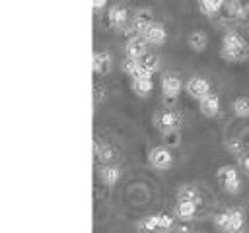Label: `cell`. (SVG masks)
<instances>
[{"label": "cell", "instance_id": "1", "mask_svg": "<svg viewBox=\"0 0 249 233\" xmlns=\"http://www.w3.org/2000/svg\"><path fill=\"white\" fill-rule=\"evenodd\" d=\"M220 56L230 62H241L249 56V45L237 31H226L222 37Z\"/></svg>", "mask_w": 249, "mask_h": 233}, {"label": "cell", "instance_id": "2", "mask_svg": "<svg viewBox=\"0 0 249 233\" xmlns=\"http://www.w3.org/2000/svg\"><path fill=\"white\" fill-rule=\"evenodd\" d=\"M214 225L224 233H241L245 227V216L239 208H226L214 216Z\"/></svg>", "mask_w": 249, "mask_h": 233}, {"label": "cell", "instance_id": "3", "mask_svg": "<svg viewBox=\"0 0 249 233\" xmlns=\"http://www.w3.org/2000/svg\"><path fill=\"white\" fill-rule=\"evenodd\" d=\"M173 225H175V217H173L171 214H165V212L146 216V217H142V219L136 223L138 231H144V233L169 231V229H173Z\"/></svg>", "mask_w": 249, "mask_h": 233}, {"label": "cell", "instance_id": "4", "mask_svg": "<svg viewBox=\"0 0 249 233\" xmlns=\"http://www.w3.org/2000/svg\"><path fill=\"white\" fill-rule=\"evenodd\" d=\"M152 122H154L156 130H160L161 134H167V132H175L179 128L181 118L173 109H160V111L154 113Z\"/></svg>", "mask_w": 249, "mask_h": 233}, {"label": "cell", "instance_id": "5", "mask_svg": "<svg viewBox=\"0 0 249 233\" xmlns=\"http://www.w3.org/2000/svg\"><path fill=\"white\" fill-rule=\"evenodd\" d=\"M216 177L220 179V183H222V186H224L226 192L237 194L241 190V177H239V173H237V169L233 165H222V167H218Z\"/></svg>", "mask_w": 249, "mask_h": 233}, {"label": "cell", "instance_id": "6", "mask_svg": "<svg viewBox=\"0 0 249 233\" xmlns=\"http://www.w3.org/2000/svg\"><path fill=\"white\" fill-rule=\"evenodd\" d=\"M183 91V82L177 74H163L161 78V95H163V101L167 105H173L177 101V97L181 95Z\"/></svg>", "mask_w": 249, "mask_h": 233}, {"label": "cell", "instance_id": "7", "mask_svg": "<svg viewBox=\"0 0 249 233\" xmlns=\"http://www.w3.org/2000/svg\"><path fill=\"white\" fill-rule=\"evenodd\" d=\"M148 163L150 167L154 169H160V171H165L173 165V155H171V150L165 148L163 144L161 146H156L148 151Z\"/></svg>", "mask_w": 249, "mask_h": 233}, {"label": "cell", "instance_id": "8", "mask_svg": "<svg viewBox=\"0 0 249 233\" xmlns=\"http://www.w3.org/2000/svg\"><path fill=\"white\" fill-rule=\"evenodd\" d=\"M185 89H187V93H189L193 99H196V101H200L202 97H206L208 93H212L210 82H208L206 78H202V76H193V78H189L187 83H185Z\"/></svg>", "mask_w": 249, "mask_h": 233}, {"label": "cell", "instance_id": "9", "mask_svg": "<svg viewBox=\"0 0 249 233\" xmlns=\"http://www.w3.org/2000/svg\"><path fill=\"white\" fill-rule=\"evenodd\" d=\"M93 155L101 165H113L119 159V150L111 144H101L99 140L93 142Z\"/></svg>", "mask_w": 249, "mask_h": 233}, {"label": "cell", "instance_id": "10", "mask_svg": "<svg viewBox=\"0 0 249 233\" xmlns=\"http://www.w3.org/2000/svg\"><path fill=\"white\" fill-rule=\"evenodd\" d=\"M146 45H148V43H146L140 35L130 37V39L126 41V45H124V54H126V58L140 60L142 56H146V54H148V47H146Z\"/></svg>", "mask_w": 249, "mask_h": 233}, {"label": "cell", "instance_id": "11", "mask_svg": "<svg viewBox=\"0 0 249 233\" xmlns=\"http://www.w3.org/2000/svg\"><path fill=\"white\" fill-rule=\"evenodd\" d=\"M111 64H113V58L107 50H95L93 56H91V70L93 74L97 76H103V74H109L111 72Z\"/></svg>", "mask_w": 249, "mask_h": 233}, {"label": "cell", "instance_id": "12", "mask_svg": "<svg viewBox=\"0 0 249 233\" xmlns=\"http://www.w3.org/2000/svg\"><path fill=\"white\" fill-rule=\"evenodd\" d=\"M107 21H109L111 27L123 29L126 25V21H128V10L124 6H121V4H113L109 8V12H107Z\"/></svg>", "mask_w": 249, "mask_h": 233}, {"label": "cell", "instance_id": "13", "mask_svg": "<svg viewBox=\"0 0 249 233\" xmlns=\"http://www.w3.org/2000/svg\"><path fill=\"white\" fill-rule=\"evenodd\" d=\"M196 212H198V204L187 202V200H177V202H175V208H173V216H175L177 219H181V221H191V219H195Z\"/></svg>", "mask_w": 249, "mask_h": 233}, {"label": "cell", "instance_id": "14", "mask_svg": "<svg viewBox=\"0 0 249 233\" xmlns=\"http://www.w3.org/2000/svg\"><path fill=\"white\" fill-rule=\"evenodd\" d=\"M198 109H200V115L206 118L216 116L220 113V97L216 93H208L206 97H202L198 101Z\"/></svg>", "mask_w": 249, "mask_h": 233}, {"label": "cell", "instance_id": "15", "mask_svg": "<svg viewBox=\"0 0 249 233\" xmlns=\"http://www.w3.org/2000/svg\"><path fill=\"white\" fill-rule=\"evenodd\" d=\"M130 89L138 95V97H148L154 89V82H152V76H138V78H132L130 80Z\"/></svg>", "mask_w": 249, "mask_h": 233}, {"label": "cell", "instance_id": "16", "mask_svg": "<svg viewBox=\"0 0 249 233\" xmlns=\"http://www.w3.org/2000/svg\"><path fill=\"white\" fill-rule=\"evenodd\" d=\"M97 175H99V179H101V183L105 186H115L121 181V167H117V165H101Z\"/></svg>", "mask_w": 249, "mask_h": 233}, {"label": "cell", "instance_id": "17", "mask_svg": "<svg viewBox=\"0 0 249 233\" xmlns=\"http://www.w3.org/2000/svg\"><path fill=\"white\" fill-rule=\"evenodd\" d=\"M226 16L231 19H245L249 16V6H245L241 0H226Z\"/></svg>", "mask_w": 249, "mask_h": 233}, {"label": "cell", "instance_id": "18", "mask_svg": "<svg viewBox=\"0 0 249 233\" xmlns=\"http://www.w3.org/2000/svg\"><path fill=\"white\" fill-rule=\"evenodd\" d=\"M187 45L195 50V52H204L206 47H208V37L204 31L200 29H193L189 35H187Z\"/></svg>", "mask_w": 249, "mask_h": 233}, {"label": "cell", "instance_id": "19", "mask_svg": "<svg viewBox=\"0 0 249 233\" xmlns=\"http://www.w3.org/2000/svg\"><path fill=\"white\" fill-rule=\"evenodd\" d=\"M177 200H187V202H195V204L200 206L202 196H200V190H198L196 186H193V184H183V186H179V190H177Z\"/></svg>", "mask_w": 249, "mask_h": 233}, {"label": "cell", "instance_id": "20", "mask_svg": "<svg viewBox=\"0 0 249 233\" xmlns=\"http://www.w3.org/2000/svg\"><path fill=\"white\" fill-rule=\"evenodd\" d=\"M226 6V0H198V10L204 16H214Z\"/></svg>", "mask_w": 249, "mask_h": 233}, {"label": "cell", "instance_id": "21", "mask_svg": "<svg viewBox=\"0 0 249 233\" xmlns=\"http://www.w3.org/2000/svg\"><path fill=\"white\" fill-rule=\"evenodd\" d=\"M231 113L239 118H247L249 116V99L247 97H235L231 101Z\"/></svg>", "mask_w": 249, "mask_h": 233}, {"label": "cell", "instance_id": "22", "mask_svg": "<svg viewBox=\"0 0 249 233\" xmlns=\"http://www.w3.org/2000/svg\"><path fill=\"white\" fill-rule=\"evenodd\" d=\"M140 64H142L150 74H154V72H158V70H160V56H156V54L148 52L146 56H142V58H140Z\"/></svg>", "mask_w": 249, "mask_h": 233}, {"label": "cell", "instance_id": "23", "mask_svg": "<svg viewBox=\"0 0 249 233\" xmlns=\"http://www.w3.org/2000/svg\"><path fill=\"white\" fill-rule=\"evenodd\" d=\"M161 144H163L165 148H177V146L181 144V136H179V132L175 130V132L161 134Z\"/></svg>", "mask_w": 249, "mask_h": 233}, {"label": "cell", "instance_id": "24", "mask_svg": "<svg viewBox=\"0 0 249 233\" xmlns=\"http://www.w3.org/2000/svg\"><path fill=\"white\" fill-rule=\"evenodd\" d=\"M103 99H105V87L101 83H95L93 85V105H99Z\"/></svg>", "mask_w": 249, "mask_h": 233}, {"label": "cell", "instance_id": "25", "mask_svg": "<svg viewBox=\"0 0 249 233\" xmlns=\"http://www.w3.org/2000/svg\"><path fill=\"white\" fill-rule=\"evenodd\" d=\"M226 148H228L233 155H241V153L245 151V150H243V146H241L237 140H233V142H226Z\"/></svg>", "mask_w": 249, "mask_h": 233}, {"label": "cell", "instance_id": "26", "mask_svg": "<svg viewBox=\"0 0 249 233\" xmlns=\"http://www.w3.org/2000/svg\"><path fill=\"white\" fill-rule=\"evenodd\" d=\"M237 163L245 173H249V151H243L241 155H237Z\"/></svg>", "mask_w": 249, "mask_h": 233}, {"label": "cell", "instance_id": "27", "mask_svg": "<svg viewBox=\"0 0 249 233\" xmlns=\"http://www.w3.org/2000/svg\"><path fill=\"white\" fill-rule=\"evenodd\" d=\"M107 2H109V0H91V8H93V10H103V8L107 6Z\"/></svg>", "mask_w": 249, "mask_h": 233}]
</instances>
